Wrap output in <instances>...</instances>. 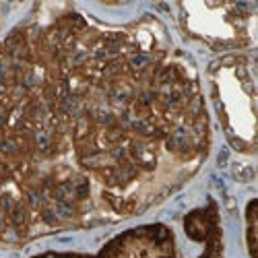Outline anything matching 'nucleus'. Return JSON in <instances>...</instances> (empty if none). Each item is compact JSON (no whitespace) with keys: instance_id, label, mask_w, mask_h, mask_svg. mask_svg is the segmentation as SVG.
Here are the masks:
<instances>
[{"instance_id":"obj_1","label":"nucleus","mask_w":258,"mask_h":258,"mask_svg":"<svg viewBox=\"0 0 258 258\" xmlns=\"http://www.w3.org/2000/svg\"><path fill=\"white\" fill-rule=\"evenodd\" d=\"M211 145L195 64L155 27L69 9L0 37V246L153 209Z\"/></svg>"},{"instance_id":"obj_7","label":"nucleus","mask_w":258,"mask_h":258,"mask_svg":"<svg viewBox=\"0 0 258 258\" xmlns=\"http://www.w3.org/2000/svg\"><path fill=\"white\" fill-rule=\"evenodd\" d=\"M31 258H93V254H83V252H44Z\"/></svg>"},{"instance_id":"obj_5","label":"nucleus","mask_w":258,"mask_h":258,"mask_svg":"<svg viewBox=\"0 0 258 258\" xmlns=\"http://www.w3.org/2000/svg\"><path fill=\"white\" fill-rule=\"evenodd\" d=\"M184 231L192 242L203 246L199 258H223V227L215 201L190 211L184 217Z\"/></svg>"},{"instance_id":"obj_2","label":"nucleus","mask_w":258,"mask_h":258,"mask_svg":"<svg viewBox=\"0 0 258 258\" xmlns=\"http://www.w3.org/2000/svg\"><path fill=\"white\" fill-rule=\"evenodd\" d=\"M209 93L229 145L252 155L256 147L254 62L244 54L221 56L207 71Z\"/></svg>"},{"instance_id":"obj_3","label":"nucleus","mask_w":258,"mask_h":258,"mask_svg":"<svg viewBox=\"0 0 258 258\" xmlns=\"http://www.w3.org/2000/svg\"><path fill=\"white\" fill-rule=\"evenodd\" d=\"M182 29L213 50L254 44V5H178Z\"/></svg>"},{"instance_id":"obj_6","label":"nucleus","mask_w":258,"mask_h":258,"mask_svg":"<svg viewBox=\"0 0 258 258\" xmlns=\"http://www.w3.org/2000/svg\"><path fill=\"white\" fill-rule=\"evenodd\" d=\"M246 242L250 258H256V201L252 199L246 207Z\"/></svg>"},{"instance_id":"obj_4","label":"nucleus","mask_w":258,"mask_h":258,"mask_svg":"<svg viewBox=\"0 0 258 258\" xmlns=\"http://www.w3.org/2000/svg\"><path fill=\"white\" fill-rule=\"evenodd\" d=\"M93 258H178L176 238L163 223L137 225L114 235Z\"/></svg>"}]
</instances>
